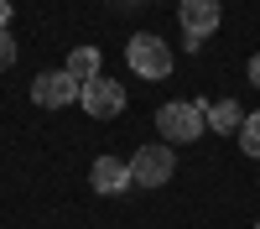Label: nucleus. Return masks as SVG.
<instances>
[{"mask_svg":"<svg viewBox=\"0 0 260 229\" xmlns=\"http://www.w3.org/2000/svg\"><path fill=\"white\" fill-rule=\"evenodd\" d=\"M156 125H161V141L167 146H187V141H198L208 130V115H203L198 99H172V104L156 110Z\"/></svg>","mask_w":260,"mask_h":229,"instance_id":"f257e3e1","label":"nucleus"},{"mask_svg":"<svg viewBox=\"0 0 260 229\" xmlns=\"http://www.w3.org/2000/svg\"><path fill=\"white\" fill-rule=\"evenodd\" d=\"M125 62H130V73H141V78H167L172 73V47L156 37V31H141V37H130L125 42Z\"/></svg>","mask_w":260,"mask_h":229,"instance_id":"f03ea898","label":"nucleus"},{"mask_svg":"<svg viewBox=\"0 0 260 229\" xmlns=\"http://www.w3.org/2000/svg\"><path fill=\"white\" fill-rule=\"evenodd\" d=\"M172 172H177V151H172L167 141L141 146L136 161H130V177H136L141 187H167V182H172Z\"/></svg>","mask_w":260,"mask_h":229,"instance_id":"7ed1b4c3","label":"nucleus"},{"mask_svg":"<svg viewBox=\"0 0 260 229\" xmlns=\"http://www.w3.org/2000/svg\"><path fill=\"white\" fill-rule=\"evenodd\" d=\"M78 104L89 110L94 120H115L120 110H125V83L120 78H104V73H94V78H83V94H78Z\"/></svg>","mask_w":260,"mask_h":229,"instance_id":"20e7f679","label":"nucleus"},{"mask_svg":"<svg viewBox=\"0 0 260 229\" xmlns=\"http://www.w3.org/2000/svg\"><path fill=\"white\" fill-rule=\"evenodd\" d=\"M83 94V83L68 73V68H47V73H37L31 78V99L42 104V110H62V104H78Z\"/></svg>","mask_w":260,"mask_h":229,"instance_id":"39448f33","label":"nucleus"},{"mask_svg":"<svg viewBox=\"0 0 260 229\" xmlns=\"http://www.w3.org/2000/svg\"><path fill=\"white\" fill-rule=\"evenodd\" d=\"M89 182H94V193H104V198H120L125 187H136V177H130V161H125V156H94Z\"/></svg>","mask_w":260,"mask_h":229,"instance_id":"423d86ee","label":"nucleus"},{"mask_svg":"<svg viewBox=\"0 0 260 229\" xmlns=\"http://www.w3.org/2000/svg\"><path fill=\"white\" fill-rule=\"evenodd\" d=\"M177 16H182L187 37H208V31H219L224 6H219V0H177Z\"/></svg>","mask_w":260,"mask_h":229,"instance_id":"0eeeda50","label":"nucleus"},{"mask_svg":"<svg viewBox=\"0 0 260 229\" xmlns=\"http://www.w3.org/2000/svg\"><path fill=\"white\" fill-rule=\"evenodd\" d=\"M203 115H208V130H219V136H229V130H240V125H245V110H240L234 99L203 104Z\"/></svg>","mask_w":260,"mask_h":229,"instance_id":"6e6552de","label":"nucleus"},{"mask_svg":"<svg viewBox=\"0 0 260 229\" xmlns=\"http://www.w3.org/2000/svg\"><path fill=\"white\" fill-rule=\"evenodd\" d=\"M99 62H104V57H99V47H73L62 68H68V73H73V78L83 83V78H94V73H99Z\"/></svg>","mask_w":260,"mask_h":229,"instance_id":"1a4fd4ad","label":"nucleus"},{"mask_svg":"<svg viewBox=\"0 0 260 229\" xmlns=\"http://www.w3.org/2000/svg\"><path fill=\"white\" fill-rule=\"evenodd\" d=\"M234 136H240V151H245V156H260V110L245 115V125H240Z\"/></svg>","mask_w":260,"mask_h":229,"instance_id":"9d476101","label":"nucleus"},{"mask_svg":"<svg viewBox=\"0 0 260 229\" xmlns=\"http://www.w3.org/2000/svg\"><path fill=\"white\" fill-rule=\"evenodd\" d=\"M11 62H16V37H11V31H0V73H6Z\"/></svg>","mask_w":260,"mask_h":229,"instance_id":"9b49d317","label":"nucleus"},{"mask_svg":"<svg viewBox=\"0 0 260 229\" xmlns=\"http://www.w3.org/2000/svg\"><path fill=\"white\" fill-rule=\"evenodd\" d=\"M250 83H255V89H260V52L250 57Z\"/></svg>","mask_w":260,"mask_h":229,"instance_id":"f8f14e48","label":"nucleus"},{"mask_svg":"<svg viewBox=\"0 0 260 229\" xmlns=\"http://www.w3.org/2000/svg\"><path fill=\"white\" fill-rule=\"evenodd\" d=\"M11 26V0H0V31Z\"/></svg>","mask_w":260,"mask_h":229,"instance_id":"ddd939ff","label":"nucleus"},{"mask_svg":"<svg viewBox=\"0 0 260 229\" xmlns=\"http://www.w3.org/2000/svg\"><path fill=\"white\" fill-rule=\"evenodd\" d=\"M255 229H260V219H255Z\"/></svg>","mask_w":260,"mask_h":229,"instance_id":"4468645a","label":"nucleus"}]
</instances>
